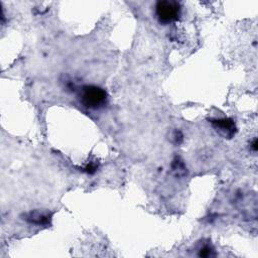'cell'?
<instances>
[{
  "label": "cell",
  "instance_id": "3957f363",
  "mask_svg": "<svg viewBox=\"0 0 258 258\" xmlns=\"http://www.w3.org/2000/svg\"><path fill=\"white\" fill-rule=\"evenodd\" d=\"M213 126L215 127L216 130H218L221 134L227 138H232L235 134L236 127L232 120L230 119H218L212 121Z\"/></svg>",
  "mask_w": 258,
  "mask_h": 258
},
{
  "label": "cell",
  "instance_id": "7a4b0ae2",
  "mask_svg": "<svg viewBox=\"0 0 258 258\" xmlns=\"http://www.w3.org/2000/svg\"><path fill=\"white\" fill-rule=\"evenodd\" d=\"M156 12L160 24H168L178 20L180 6L176 2H160L156 6Z\"/></svg>",
  "mask_w": 258,
  "mask_h": 258
},
{
  "label": "cell",
  "instance_id": "6da1fadb",
  "mask_svg": "<svg viewBox=\"0 0 258 258\" xmlns=\"http://www.w3.org/2000/svg\"><path fill=\"white\" fill-rule=\"evenodd\" d=\"M107 99V93L97 86H85L81 93V102L84 106L92 109L101 107Z\"/></svg>",
  "mask_w": 258,
  "mask_h": 258
},
{
  "label": "cell",
  "instance_id": "277c9868",
  "mask_svg": "<svg viewBox=\"0 0 258 258\" xmlns=\"http://www.w3.org/2000/svg\"><path fill=\"white\" fill-rule=\"evenodd\" d=\"M50 216L48 214L44 213H40V212H34V213H30V216L26 218L28 221H30V223L34 224H38V225H46L50 222Z\"/></svg>",
  "mask_w": 258,
  "mask_h": 258
},
{
  "label": "cell",
  "instance_id": "5b68a950",
  "mask_svg": "<svg viewBox=\"0 0 258 258\" xmlns=\"http://www.w3.org/2000/svg\"><path fill=\"white\" fill-rule=\"evenodd\" d=\"M212 255V249L209 246H205L201 249L200 251V256H204V257H208Z\"/></svg>",
  "mask_w": 258,
  "mask_h": 258
}]
</instances>
